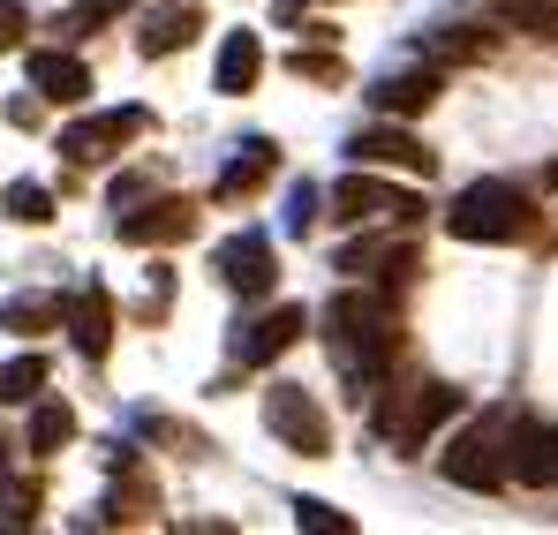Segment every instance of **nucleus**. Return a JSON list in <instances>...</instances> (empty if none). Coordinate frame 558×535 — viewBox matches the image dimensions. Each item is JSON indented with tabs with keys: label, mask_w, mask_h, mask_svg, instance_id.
Here are the masks:
<instances>
[{
	"label": "nucleus",
	"mask_w": 558,
	"mask_h": 535,
	"mask_svg": "<svg viewBox=\"0 0 558 535\" xmlns=\"http://www.w3.org/2000/svg\"><path fill=\"white\" fill-rule=\"evenodd\" d=\"M325 325H332L340 362L355 369V400H363L377 377H385V362H392V309H385L377 294H340V302L325 309Z\"/></svg>",
	"instance_id": "nucleus-1"
},
{
	"label": "nucleus",
	"mask_w": 558,
	"mask_h": 535,
	"mask_svg": "<svg viewBox=\"0 0 558 535\" xmlns=\"http://www.w3.org/2000/svg\"><path fill=\"white\" fill-rule=\"evenodd\" d=\"M446 227H453L461 242H513V234H529V196H521L513 181H475V189L453 196Z\"/></svg>",
	"instance_id": "nucleus-2"
},
{
	"label": "nucleus",
	"mask_w": 558,
	"mask_h": 535,
	"mask_svg": "<svg viewBox=\"0 0 558 535\" xmlns=\"http://www.w3.org/2000/svg\"><path fill=\"white\" fill-rule=\"evenodd\" d=\"M506 438H513V415H490V423H475L461 446L446 452V483H461V490H498L506 483Z\"/></svg>",
	"instance_id": "nucleus-3"
},
{
	"label": "nucleus",
	"mask_w": 558,
	"mask_h": 535,
	"mask_svg": "<svg viewBox=\"0 0 558 535\" xmlns=\"http://www.w3.org/2000/svg\"><path fill=\"white\" fill-rule=\"evenodd\" d=\"M144 129H151L144 106H113V113H92V121H69V129H61V151H69L76 167H98V159H113L121 144H136Z\"/></svg>",
	"instance_id": "nucleus-4"
},
{
	"label": "nucleus",
	"mask_w": 558,
	"mask_h": 535,
	"mask_svg": "<svg viewBox=\"0 0 558 535\" xmlns=\"http://www.w3.org/2000/svg\"><path fill=\"white\" fill-rule=\"evenodd\" d=\"M446 415H461V392H453V385H415L400 415H392V408H377V430H385V446L415 452L438 423H446Z\"/></svg>",
	"instance_id": "nucleus-5"
},
{
	"label": "nucleus",
	"mask_w": 558,
	"mask_h": 535,
	"mask_svg": "<svg viewBox=\"0 0 558 535\" xmlns=\"http://www.w3.org/2000/svg\"><path fill=\"white\" fill-rule=\"evenodd\" d=\"M265 423H272L279 446H294V452L332 446V430H325V415H317V400H310L302 385H272V392H265Z\"/></svg>",
	"instance_id": "nucleus-6"
},
{
	"label": "nucleus",
	"mask_w": 558,
	"mask_h": 535,
	"mask_svg": "<svg viewBox=\"0 0 558 535\" xmlns=\"http://www.w3.org/2000/svg\"><path fill=\"white\" fill-rule=\"evenodd\" d=\"M113 227H121V242L159 250V242H182L189 227H196V211H189L182 196H159V204H144V211H121V204H113Z\"/></svg>",
	"instance_id": "nucleus-7"
},
{
	"label": "nucleus",
	"mask_w": 558,
	"mask_h": 535,
	"mask_svg": "<svg viewBox=\"0 0 558 535\" xmlns=\"http://www.w3.org/2000/svg\"><path fill=\"white\" fill-rule=\"evenodd\" d=\"M302 332H310V317H302V302H287V309H272V317H257V325L234 332V355L250 362V369H265V362H279Z\"/></svg>",
	"instance_id": "nucleus-8"
},
{
	"label": "nucleus",
	"mask_w": 558,
	"mask_h": 535,
	"mask_svg": "<svg viewBox=\"0 0 558 535\" xmlns=\"http://www.w3.org/2000/svg\"><path fill=\"white\" fill-rule=\"evenodd\" d=\"M332 211L363 227V219H415L423 204H415V196H400V189H385V181H371V174H348L340 189H332Z\"/></svg>",
	"instance_id": "nucleus-9"
},
{
	"label": "nucleus",
	"mask_w": 558,
	"mask_h": 535,
	"mask_svg": "<svg viewBox=\"0 0 558 535\" xmlns=\"http://www.w3.org/2000/svg\"><path fill=\"white\" fill-rule=\"evenodd\" d=\"M348 159H355V167H408V174H430V167H438L408 129H355Z\"/></svg>",
	"instance_id": "nucleus-10"
},
{
	"label": "nucleus",
	"mask_w": 558,
	"mask_h": 535,
	"mask_svg": "<svg viewBox=\"0 0 558 535\" xmlns=\"http://www.w3.org/2000/svg\"><path fill=\"white\" fill-rule=\"evenodd\" d=\"M219 279L234 287V294H265L272 287V242L265 234H234V242H219Z\"/></svg>",
	"instance_id": "nucleus-11"
},
{
	"label": "nucleus",
	"mask_w": 558,
	"mask_h": 535,
	"mask_svg": "<svg viewBox=\"0 0 558 535\" xmlns=\"http://www.w3.org/2000/svg\"><path fill=\"white\" fill-rule=\"evenodd\" d=\"M506 475H521V483H558V430L551 423H513V438H506Z\"/></svg>",
	"instance_id": "nucleus-12"
},
{
	"label": "nucleus",
	"mask_w": 558,
	"mask_h": 535,
	"mask_svg": "<svg viewBox=\"0 0 558 535\" xmlns=\"http://www.w3.org/2000/svg\"><path fill=\"white\" fill-rule=\"evenodd\" d=\"M31 90L53 106H84L92 98V69L76 53H31Z\"/></svg>",
	"instance_id": "nucleus-13"
},
{
	"label": "nucleus",
	"mask_w": 558,
	"mask_h": 535,
	"mask_svg": "<svg viewBox=\"0 0 558 535\" xmlns=\"http://www.w3.org/2000/svg\"><path fill=\"white\" fill-rule=\"evenodd\" d=\"M265 76V46H257V31H227V46H219V69H211V90H227V98H242V90Z\"/></svg>",
	"instance_id": "nucleus-14"
},
{
	"label": "nucleus",
	"mask_w": 558,
	"mask_h": 535,
	"mask_svg": "<svg viewBox=\"0 0 558 535\" xmlns=\"http://www.w3.org/2000/svg\"><path fill=\"white\" fill-rule=\"evenodd\" d=\"M196 31H204V8H196V0H174V8H159V15L144 23L136 46H144V61H167V53H182Z\"/></svg>",
	"instance_id": "nucleus-15"
},
{
	"label": "nucleus",
	"mask_w": 558,
	"mask_h": 535,
	"mask_svg": "<svg viewBox=\"0 0 558 535\" xmlns=\"http://www.w3.org/2000/svg\"><path fill=\"white\" fill-rule=\"evenodd\" d=\"M430 98H438V69H400V76H377L371 84L377 113H423Z\"/></svg>",
	"instance_id": "nucleus-16"
},
{
	"label": "nucleus",
	"mask_w": 558,
	"mask_h": 535,
	"mask_svg": "<svg viewBox=\"0 0 558 535\" xmlns=\"http://www.w3.org/2000/svg\"><path fill=\"white\" fill-rule=\"evenodd\" d=\"M69 332H76V355H106V340H113V302H106V287H84L76 294V309H69Z\"/></svg>",
	"instance_id": "nucleus-17"
},
{
	"label": "nucleus",
	"mask_w": 558,
	"mask_h": 535,
	"mask_svg": "<svg viewBox=\"0 0 558 535\" xmlns=\"http://www.w3.org/2000/svg\"><path fill=\"white\" fill-rule=\"evenodd\" d=\"M272 174V144L257 136V144H242V159H227V174H219V196H250L257 181Z\"/></svg>",
	"instance_id": "nucleus-18"
},
{
	"label": "nucleus",
	"mask_w": 558,
	"mask_h": 535,
	"mask_svg": "<svg viewBox=\"0 0 558 535\" xmlns=\"http://www.w3.org/2000/svg\"><path fill=\"white\" fill-rule=\"evenodd\" d=\"M490 15L513 23V31H529V38H558V8L551 0H490Z\"/></svg>",
	"instance_id": "nucleus-19"
},
{
	"label": "nucleus",
	"mask_w": 558,
	"mask_h": 535,
	"mask_svg": "<svg viewBox=\"0 0 558 535\" xmlns=\"http://www.w3.org/2000/svg\"><path fill=\"white\" fill-rule=\"evenodd\" d=\"M38 385H46V355H15V362H0V400H38Z\"/></svg>",
	"instance_id": "nucleus-20"
},
{
	"label": "nucleus",
	"mask_w": 558,
	"mask_h": 535,
	"mask_svg": "<svg viewBox=\"0 0 558 535\" xmlns=\"http://www.w3.org/2000/svg\"><path fill=\"white\" fill-rule=\"evenodd\" d=\"M69 438H76V415L69 408H38L31 415V452H61Z\"/></svg>",
	"instance_id": "nucleus-21"
},
{
	"label": "nucleus",
	"mask_w": 558,
	"mask_h": 535,
	"mask_svg": "<svg viewBox=\"0 0 558 535\" xmlns=\"http://www.w3.org/2000/svg\"><path fill=\"white\" fill-rule=\"evenodd\" d=\"M8 219H23V227H46V219H53V196H46L38 181H15V189H8Z\"/></svg>",
	"instance_id": "nucleus-22"
},
{
	"label": "nucleus",
	"mask_w": 558,
	"mask_h": 535,
	"mask_svg": "<svg viewBox=\"0 0 558 535\" xmlns=\"http://www.w3.org/2000/svg\"><path fill=\"white\" fill-rule=\"evenodd\" d=\"M0 325H8V332H46V325H53V302L23 294V302H8V309H0Z\"/></svg>",
	"instance_id": "nucleus-23"
},
{
	"label": "nucleus",
	"mask_w": 558,
	"mask_h": 535,
	"mask_svg": "<svg viewBox=\"0 0 558 535\" xmlns=\"http://www.w3.org/2000/svg\"><path fill=\"white\" fill-rule=\"evenodd\" d=\"M294 528H310V535H348V513H332V506L302 498V506H294Z\"/></svg>",
	"instance_id": "nucleus-24"
},
{
	"label": "nucleus",
	"mask_w": 558,
	"mask_h": 535,
	"mask_svg": "<svg viewBox=\"0 0 558 535\" xmlns=\"http://www.w3.org/2000/svg\"><path fill=\"white\" fill-rule=\"evenodd\" d=\"M310 219H317V189L294 181V196H287V234H310Z\"/></svg>",
	"instance_id": "nucleus-25"
},
{
	"label": "nucleus",
	"mask_w": 558,
	"mask_h": 535,
	"mask_svg": "<svg viewBox=\"0 0 558 535\" xmlns=\"http://www.w3.org/2000/svg\"><path fill=\"white\" fill-rule=\"evenodd\" d=\"M423 46H430V61H461V53H475V38H468V31H430Z\"/></svg>",
	"instance_id": "nucleus-26"
},
{
	"label": "nucleus",
	"mask_w": 558,
	"mask_h": 535,
	"mask_svg": "<svg viewBox=\"0 0 558 535\" xmlns=\"http://www.w3.org/2000/svg\"><path fill=\"white\" fill-rule=\"evenodd\" d=\"M294 76H317V84H332V76H340V61H332V53H294Z\"/></svg>",
	"instance_id": "nucleus-27"
},
{
	"label": "nucleus",
	"mask_w": 558,
	"mask_h": 535,
	"mask_svg": "<svg viewBox=\"0 0 558 535\" xmlns=\"http://www.w3.org/2000/svg\"><path fill=\"white\" fill-rule=\"evenodd\" d=\"M31 506H38V490L15 483V490H8V528H31Z\"/></svg>",
	"instance_id": "nucleus-28"
},
{
	"label": "nucleus",
	"mask_w": 558,
	"mask_h": 535,
	"mask_svg": "<svg viewBox=\"0 0 558 535\" xmlns=\"http://www.w3.org/2000/svg\"><path fill=\"white\" fill-rule=\"evenodd\" d=\"M23 46V0H0V53Z\"/></svg>",
	"instance_id": "nucleus-29"
},
{
	"label": "nucleus",
	"mask_w": 558,
	"mask_h": 535,
	"mask_svg": "<svg viewBox=\"0 0 558 535\" xmlns=\"http://www.w3.org/2000/svg\"><path fill=\"white\" fill-rule=\"evenodd\" d=\"M129 0H76V31H92V23H106V15H121Z\"/></svg>",
	"instance_id": "nucleus-30"
},
{
	"label": "nucleus",
	"mask_w": 558,
	"mask_h": 535,
	"mask_svg": "<svg viewBox=\"0 0 558 535\" xmlns=\"http://www.w3.org/2000/svg\"><path fill=\"white\" fill-rule=\"evenodd\" d=\"M302 8H310V0H279L272 15H279V23H302Z\"/></svg>",
	"instance_id": "nucleus-31"
},
{
	"label": "nucleus",
	"mask_w": 558,
	"mask_h": 535,
	"mask_svg": "<svg viewBox=\"0 0 558 535\" xmlns=\"http://www.w3.org/2000/svg\"><path fill=\"white\" fill-rule=\"evenodd\" d=\"M0 483H8V452H0Z\"/></svg>",
	"instance_id": "nucleus-32"
}]
</instances>
